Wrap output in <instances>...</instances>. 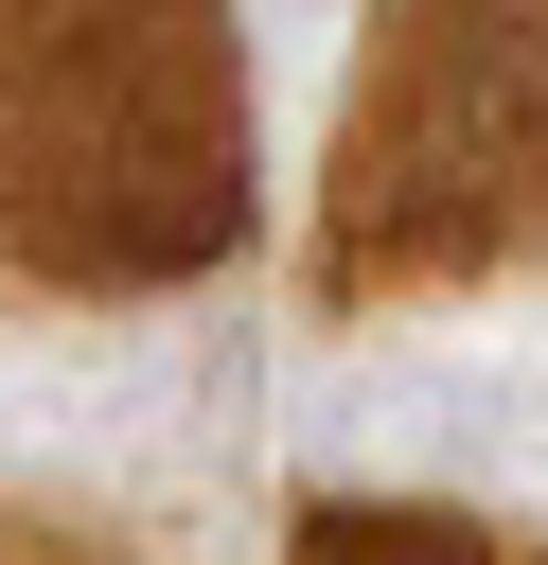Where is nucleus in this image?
<instances>
[{"label":"nucleus","mask_w":548,"mask_h":565,"mask_svg":"<svg viewBox=\"0 0 548 565\" xmlns=\"http://www.w3.org/2000/svg\"><path fill=\"white\" fill-rule=\"evenodd\" d=\"M318 565H371V530H318Z\"/></svg>","instance_id":"f257e3e1"}]
</instances>
